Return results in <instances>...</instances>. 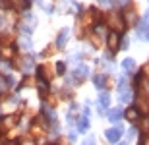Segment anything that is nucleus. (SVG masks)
<instances>
[{"instance_id":"nucleus-1","label":"nucleus","mask_w":149,"mask_h":145,"mask_svg":"<svg viewBox=\"0 0 149 145\" xmlns=\"http://www.w3.org/2000/svg\"><path fill=\"white\" fill-rule=\"evenodd\" d=\"M118 93H120V103H130L132 99V89H130V85H128V79L122 78L118 81Z\"/></svg>"},{"instance_id":"nucleus-2","label":"nucleus","mask_w":149,"mask_h":145,"mask_svg":"<svg viewBox=\"0 0 149 145\" xmlns=\"http://www.w3.org/2000/svg\"><path fill=\"white\" fill-rule=\"evenodd\" d=\"M109 25L112 27V31L120 33L122 29L126 27V22L122 19V16H120V14H111V16H109Z\"/></svg>"},{"instance_id":"nucleus-3","label":"nucleus","mask_w":149,"mask_h":145,"mask_svg":"<svg viewBox=\"0 0 149 145\" xmlns=\"http://www.w3.org/2000/svg\"><path fill=\"white\" fill-rule=\"evenodd\" d=\"M89 76V68L85 66V64H77L76 72H74V79L76 81H81V79H85Z\"/></svg>"},{"instance_id":"nucleus-4","label":"nucleus","mask_w":149,"mask_h":145,"mask_svg":"<svg viewBox=\"0 0 149 145\" xmlns=\"http://www.w3.org/2000/svg\"><path fill=\"white\" fill-rule=\"evenodd\" d=\"M107 43H109V49H111V50H118V49H120V35L116 33V31L109 33V39H107Z\"/></svg>"},{"instance_id":"nucleus-5","label":"nucleus","mask_w":149,"mask_h":145,"mask_svg":"<svg viewBox=\"0 0 149 145\" xmlns=\"http://www.w3.org/2000/svg\"><path fill=\"white\" fill-rule=\"evenodd\" d=\"M120 135H122V128H111V130L105 132V137L111 141V143H116V141L120 139Z\"/></svg>"},{"instance_id":"nucleus-6","label":"nucleus","mask_w":149,"mask_h":145,"mask_svg":"<svg viewBox=\"0 0 149 145\" xmlns=\"http://www.w3.org/2000/svg\"><path fill=\"white\" fill-rule=\"evenodd\" d=\"M138 37H139V39L149 41V23H145V22L139 23V27H138Z\"/></svg>"},{"instance_id":"nucleus-7","label":"nucleus","mask_w":149,"mask_h":145,"mask_svg":"<svg viewBox=\"0 0 149 145\" xmlns=\"http://www.w3.org/2000/svg\"><path fill=\"white\" fill-rule=\"evenodd\" d=\"M16 122H17V116H16V114H10V116L2 118L0 126H2V130H8V128H12V126H14Z\"/></svg>"},{"instance_id":"nucleus-8","label":"nucleus","mask_w":149,"mask_h":145,"mask_svg":"<svg viewBox=\"0 0 149 145\" xmlns=\"http://www.w3.org/2000/svg\"><path fill=\"white\" fill-rule=\"evenodd\" d=\"M68 33H70L68 29H62L60 33H58V39H56V46H58V49H64V46H66V41H68Z\"/></svg>"},{"instance_id":"nucleus-9","label":"nucleus","mask_w":149,"mask_h":145,"mask_svg":"<svg viewBox=\"0 0 149 145\" xmlns=\"http://www.w3.org/2000/svg\"><path fill=\"white\" fill-rule=\"evenodd\" d=\"M109 105H111V97H109V93H101L99 95V108H101V112L105 110V108H109Z\"/></svg>"},{"instance_id":"nucleus-10","label":"nucleus","mask_w":149,"mask_h":145,"mask_svg":"<svg viewBox=\"0 0 149 145\" xmlns=\"http://www.w3.org/2000/svg\"><path fill=\"white\" fill-rule=\"evenodd\" d=\"M138 110L139 112H149V99H145L141 93H139V99H138Z\"/></svg>"},{"instance_id":"nucleus-11","label":"nucleus","mask_w":149,"mask_h":145,"mask_svg":"<svg viewBox=\"0 0 149 145\" xmlns=\"http://www.w3.org/2000/svg\"><path fill=\"white\" fill-rule=\"evenodd\" d=\"M43 114L49 118V122L52 124V126H56V112L52 110L50 106H43Z\"/></svg>"},{"instance_id":"nucleus-12","label":"nucleus","mask_w":149,"mask_h":145,"mask_svg":"<svg viewBox=\"0 0 149 145\" xmlns=\"http://www.w3.org/2000/svg\"><path fill=\"white\" fill-rule=\"evenodd\" d=\"M22 70L23 72H31L33 70V56H23V60H22Z\"/></svg>"},{"instance_id":"nucleus-13","label":"nucleus","mask_w":149,"mask_h":145,"mask_svg":"<svg viewBox=\"0 0 149 145\" xmlns=\"http://www.w3.org/2000/svg\"><path fill=\"white\" fill-rule=\"evenodd\" d=\"M107 116H109V120H111V122H118V120L124 116V112H122L120 108H112V110H109V114H107Z\"/></svg>"},{"instance_id":"nucleus-14","label":"nucleus","mask_w":149,"mask_h":145,"mask_svg":"<svg viewBox=\"0 0 149 145\" xmlns=\"http://www.w3.org/2000/svg\"><path fill=\"white\" fill-rule=\"evenodd\" d=\"M124 114H126V118L130 120V122H136V120L139 118V110L136 108V106H132V108H128V110L124 112Z\"/></svg>"},{"instance_id":"nucleus-15","label":"nucleus","mask_w":149,"mask_h":145,"mask_svg":"<svg viewBox=\"0 0 149 145\" xmlns=\"http://www.w3.org/2000/svg\"><path fill=\"white\" fill-rule=\"evenodd\" d=\"M93 83L97 89H105V85H107V78L103 76V74H99V76H95L93 78Z\"/></svg>"},{"instance_id":"nucleus-16","label":"nucleus","mask_w":149,"mask_h":145,"mask_svg":"<svg viewBox=\"0 0 149 145\" xmlns=\"http://www.w3.org/2000/svg\"><path fill=\"white\" fill-rule=\"evenodd\" d=\"M89 130V120H87V116H81L79 120H77V132H87Z\"/></svg>"},{"instance_id":"nucleus-17","label":"nucleus","mask_w":149,"mask_h":145,"mask_svg":"<svg viewBox=\"0 0 149 145\" xmlns=\"http://www.w3.org/2000/svg\"><path fill=\"white\" fill-rule=\"evenodd\" d=\"M122 70H124V72H134V70H136V62H134L132 58H126V60L122 62Z\"/></svg>"},{"instance_id":"nucleus-18","label":"nucleus","mask_w":149,"mask_h":145,"mask_svg":"<svg viewBox=\"0 0 149 145\" xmlns=\"http://www.w3.org/2000/svg\"><path fill=\"white\" fill-rule=\"evenodd\" d=\"M8 2H12V6L17 8V10H25L29 6V0H8Z\"/></svg>"},{"instance_id":"nucleus-19","label":"nucleus","mask_w":149,"mask_h":145,"mask_svg":"<svg viewBox=\"0 0 149 145\" xmlns=\"http://www.w3.org/2000/svg\"><path fill=\"white\" fill-rule=\"evenodd\" d=\"M124 17H126V22L128 23H136V10H134V8H128L126 12H124Z\"/></svg>"},{"instance_id":"nucleus-20","label":"nucleus","mask_w":149,"mask_h":145,"mask_svg":"<svg viewBox=\"0 0 149 145\" xmlns=\"http://www.w3.org/2000/svg\"><path fill=\"white\" fill-rule=\"evenodd\" d=\"M8 87H10V83H8V78L0 76V95H4L6 91H8Z\"/></svg>"},{"instance_id":"nucleus-21","label":"nucleus","mask_w":149,"mask_h":145,"mask_svg":"<svg viewBox=\"0 0 149 145\" xmlns=\"http://www.w3.org/2000/svg\"><path fill=\"white\" fill-rule=\"evenodd\" d=\"M19 46H22V49H31V41H29V37L27 35H23V37H19Z\"/></svg>"},{"instance_id":"nucleus-22","label":"nucleus","mask_w":149,"mask_h":145,"mask_svg":"<svg viewBox=\"0 0 149 145\" xmlns=\"http://www.w3.org/2000/svg\"><path fill=\"white\" fill-rule=\"evenodd\" d=\"M47 91H49V83L43 81V79H39V93L45 97V95H47Z\"/></svg>"},{"instance_id":"nucleus-23","label":"nucleus","mask_w":149,"mask_h":145,"mask_svg":"<svg viewBox=\"0 0 149 145\" xmlns=\"http://www.w3.org/2000/svg\"><path fill=\"white\" fill-rule=\"evenodd\" d=\"M56 72L64 74V72H66V64H64V62H58V64H56Z\"/></svg>"},{"instance_id":"nucleus-24","label":"nucleus","mask_w":149,"mask_h":145,"mask_svg":"<svg viewBox=\"0 0 149 145\" xmlns=\"http://www.w3.org/2000/svg\"><path fill=\"white\" fill-rule=\"evenodd\" d=\"M139 145H149V132L141 135V139H139Z\"/></svg>"},{"instance_id":"nucleus-25","label":"nucleus","mask_w":149,"mask_h":145,"mask_svg":"<svg viewBox=\"0 0 149 145\" xmlns=\"http://www.w3.org/2000/svg\"><path fill=\"white\" fill-rule=\"evenodd\" d=\"M4 145H22V143H19V139H8L4 141Z\"/></svg>"},{"instance_id":"nucleus-26","label":"nucleus","mask_w":149,"mask_h":145,"mask_svg":"<svg viewBox=\"0 0 149 145\" xmlns=\"http://www.w3.org/2000/svg\"><path fill=\"white\" fill-rule=\"evenodd\" d=\"M81 145H95V137H87V139L83 141Z\"/></svg>"},{"instance_id":"nucleus-27","label":"nucleus","mask_w":149,"mask_h":145,"mask_svg":"<svg viewBox=\"0 0 149 145\" xmlns=\"http://www.w3.org/2000/svg\"><path fill=\"white\" fill-rule=\"evenodd\" d=\"M99 4H101V6H111L112 0H99Z\"/></svg>"},{"instance_id":"nucleus-28","label":"nucleus","mask_w":149,"mask_h":145,"mask_svg":"<svg viewBox=\"0 0 149 145\" xmlns=\"http://www.w3.org/2000/svg\"><path fill=\"white\" fill-rule=\"evenodd\" d=\"M4 22H6V17H4V14H0V27L4 25Z\"/></svg>"},{"instance_id":"nucleus-29","label":"nucleus","mask_w":149,"mask_h":145,"mask_svg":"<svg viewBox=\"0 0 149 145\" xmlns=\"http://www.w3.org/2000/svg\"><path fill=\"white\" fill-rule=\"evenodd\" d=\"M118 145H128V143H126V141H124V143H118Z\"/></svg>"},{"instance_id":"nucleus-30","label":"nucleus","mask_w":149,"mask_h":145,"mask_svg":"<svg viewBox=\"0 0 149 145\" xmlns=\"http://www.w3.org/2000/svg\"><path fill=\"white\" fill-rule=\"evenodd\" d=\"M52 145H58V143H52Z\"/></svg>"}]
</instances>
